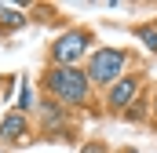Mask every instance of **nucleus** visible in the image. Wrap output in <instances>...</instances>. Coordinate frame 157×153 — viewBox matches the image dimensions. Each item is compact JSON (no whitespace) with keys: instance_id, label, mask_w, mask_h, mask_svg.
Masks as SVG:
<instances>
[{"instance_id":"nucleus-1","label":"nucleus","mask_w":157,"mask_h":153,"mask_svg":"<svg viewBox=\"0 0 157 153\" xmlns=\"http://www.w3.org/2000/svg\"><path fill=\"white\" fill-rule=\"evenodd\" d=\"M48 88L55 99L62 102H88V73H80L77 66H55L48 73Z\"/></svg>"},{"instance_id":"nucleus-2","label":"nucleus","mask_w":157,"mask_h":153,"mask_svg":"<svg viewBox=\"0 0 157 153\" xmlns=\"http://www.w3.org/2000/svg\"><path fill=\"white\" fill-rule=\"evenodd\" d=\"M121 69H124V55L113 51V47H102V51H95L91 62H88V80H95V84H113Z\"/></svg>"},{"instance_id":"nucleus-3","label":"nucleus","mask_w":157,"mask_h":153,"mask_svg":"<svg viewBox=\"0 0 157 153\" xmlns=\"http://www.w3.org/2000/svg\"><path fill=\"white\" fill-rule=\"evenodd\" d=\"M84 51H88V33H66V37H59V44L51 47V55H55L59 66H73Z\"/></svg>"},{"instance_id":"nucleus-4","label":"nucleus","mask_w":157,"mask_h":153,"mask_svg":"<svg viewBox=\"0 0 157 153\" xmlns=\"http://www.w3.org/2000/svg\"><path fill=\"white\" fill-rule=\"evenodd\" d=\"M135 88H139V84H135V76L117 80V84H113V91H110V106H113V110H124V106H128V99L135 95Z\"/></svg>"},{"instance_id":"nucleus-5","label":"nucleus","mask_w":157,"mask_h":153,"mask_svg":"<svg viewBox=\"0 0 157 153\" xmlns=\"http://www.w3.org/2000/svg\"><path fill=\"white\" fill-rule=\"evenodd\" d=\"M22 131H26V120H22V113H11L7 120H4V128H0V135H4V139H18Z\"/></svg>"},{"instance_id":"nucleus-6","label":"nucleus","mask_w":157,"mask_h":153,"mask_svg":"<svg viewBox=\"0 0 157 153\" xmlns=\"http://www.w3.org/2000/svg\"><path fill=\"white\" fill-rule=\"evenodd\" d=\"M26 18H22V11L18 7H7V4H0V26H22Z\"/></svg>"},{"instance_id":"nucleus-7","label":"nucleus","mask_w":157,"mask_h":153,"mask_svg":"<svg viewBox=\"0 0 157 153\" xmlns=\"http://www.w3.org/2000/svg\"><path fill=\"white\" fill-rule=\"evenodd\" d=\"M139 37L146 40V47H154V51H157V29H139Z\"/></svg>"},{"instance_id":"nucleus-8","label":"nucleus","mask_w":157,"mask_h":153,"mask_svg":"<svg viewBox=\"0 0 157 153\" xmlns=\"http://www.w3.org/2000/svg\"><path fill=\"white\" fill-rule=\"evenodd\" d=\"M84 153H102V150H99V146H88V150H84Z\"/></svg>"}]
</instances>
